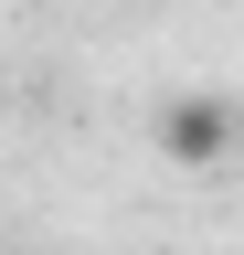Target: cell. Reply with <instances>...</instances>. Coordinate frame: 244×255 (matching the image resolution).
<instances>
[{"label": "cell", "mask_w": 244, "mask_h": 255, "mask_svg": "<svg viewBox=\"0 0 244 255\" xmlns=\"http://www.w3.org/2000/svg\"><path fill=\"white\" fill-rule=\"evenodd\" d=\"M160 149L180 159V170H212V159L234 149V107L223 96H170L160 107Z\"/></svg>", "instance_id": "6da1fadb"}]
</instances>
